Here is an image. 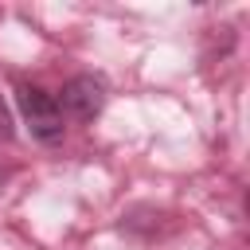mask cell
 <instances>
[{
    "instance_id": "cell-1",
    "label": "cell",
    "mask_w": 250,
    "mask_h": 250,
    "mask_svg": "<svg viewBox=\"0 0 250 250\" xmlns=\"http://www.w3.org/2000/svg\"><path fill=\"white\" fill-rule=\"evenodd\" d=\"M16 102H20V113H23V121L31 125V133L43 141V145H55L59 137H62V109H59V102H55V94H47L43 86H31V82H23V86H16Z\"/></svg>"
},
{
    "instance_id": "cell-2",
    "label": "cell",
    "mask_w": 250,
    "mask_h": 250,
    "mask_svg": "<svg viewBox=\"0 0 250 250\" xmlns=\"http://www.w3.org/2000/svg\"><path fill=\"white\" fill-rule=\"evenodd\" d=\"M59 94H62V98H55L59 109H66L74 121H94V117L102 113V105H105V82L94 78V74H78V78H70Z\"/></svg>"
},
{
    "instance_id": "cell-3",
    "label": "cell",
    "mask_w": 250,
    "mask_h": 250,
    "mask_svg": "<svg viewBox=\"0 0 250 250\" xmlns=\"http://www.w3.org/2000/svg\"><path fill=\"white\" fill-rule=\"evenodd\" d=\"M12 137H16V121H12V109L0 94V141H12Z\"/></svg>"
}]
</instances>
